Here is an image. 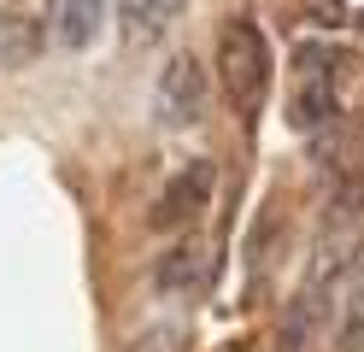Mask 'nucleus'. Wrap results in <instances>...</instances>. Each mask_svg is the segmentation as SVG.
Wrapping results in <instances>:
<instances>
[{
  "label": "nucleus",
  "mask_w": 364,
  "mask_h": 352,
  "mask_svg": "<svg viewBox=\"0 0 364 352\" xmlns=\"http://www.w3.org/2000/svg\"><path fill=\"white\" fill-rule=\"evenodd\" d=\"M364 346V265L353 282V299H347V329H341V352H358Z\"/></svg>",
  "instance_id": "obj_10"
},
{
  "label": "nucleus",
  "mask_w": 364,
  "mask_h": 352,
  "mask_svg": "<svg viewBox=\"0 0 364 352\" xmlns=\"http://www.w3.org/2000/svg\"><path fill=\"white\" fill-rule=\"evenodd\" d=\"M188 0H118V30L129 47H153L171 36V23L182 18Z\"/></svg>",
  "instance_id": "obj_5"
},
{
  "label": "nucleus",
  "mask_w": 364,
  "mask_h": 352,
  "mask_svg": "<svg viewBox=\"0 0 364 352\" xmlns=\"http://www.w3.org/2000/svg\"><path fill=\"white\" fill-rule=\"evenodd\" d=\"M218 77L235 112H259L270 94V47L253 18H230L218 30Z\"/></svg>",
  "instance_id": "obj_1"
},
{
  "label": "nucleus",
  "mask_w": 364,
  "mask_h": 352,
  "mask_svg": "<svg viewBox=\"0 0 364 352\" xmlns=\"http://www.w3.org/2000/svg\"><path fill=\"white\" fill-rule=\"evenodd\" d=\"M48 36H53V0H24V6L6 12V23H0V65L6 70L30 65Z\"/></svg>",
  "instance_id": "obj_4"
},
{
  "label": "nucleus",
  "mask_w": 364,
  "mask_h": 352,
  "mask_svg": "<svg viewBox=\"0 0 364 352\" xmlns=\"http://www.w3.org/2000/svg\"><path fill=\"white\" fill-rule=\"evenodd\" d=\"M129 352H182V329L176 323H153L147 335H135Z\"/></svg>",
  "instance_id": "obj_11"
},
{
  "label": "nucleus",
  "mask_w": 364,
  "mask_h": 352,
  "mask_svg": "<svg viewBox=\"0 0 364 352\" xmlns=\"http://www.w3.org/2000/svg\"><path fill=\"white\" fill-rule=\"evenodd\" d=\"M100 23H106V0H59V12H53V36H59V47L82 53V47L100 36Z\"/></svg>",
  "instance_id": "obj_7"
},
{
  "label": "nucleus",
  "mask_w": 364,
  "mask_h": 352,
  "mask_svg": "<svg viewBox=\"0 0 364 352\" xmlns=\"http://www.w3.org/2000/svg\"><path fill=\"white\" fill-rule=\"evenodd\" d=\"M200 276H206V252H200V247H176V252L159 258L153 288L176 299V294H194V288H200Z\"/></svg>",
  "instance_id": "obj_8"
},
{
  "label": "nucleus",
  "mask_w": 364,
  "mask_h": 352,
  "mask_svg": "<svg viewBox=\"0 0 364 352\" xmlns=\"http://www.w3.org/2000/svg\"><path fill=\"white\" fill-rule=\"evenodd\" d=\"M270 241H277V206H264V211H259V223H253V235H247V265H253V288H259L264 270H270Z\"/></svg>",
  "instance_id": "obj_9"
},
{
  "label": "nucleus",
  "mask_w": 364,
  "mask_h": 352,
  "mask_svg": "<svg viewBox=\"0 0 364 352\" xmlns=\"http://www.w3.org/2000/svg\"><path fill=\"white\" fill-rule=\"evenodd\" d=\"M212 188H218V164H212V159L182 164V171L165 182V194H159V206H153V218H147V223H153L159 235H171V229H182V223H194V211H206Z\"/></svg>",
  "instance_id": "obj_3"
},
{
  "label": "nucleus",
  "mask_w": 364,
  "mask_h": 352,
  "mask_svg": "<svg viewBox=\"0 0 364 352\" xmlns=\"http://www.w3.org/2000/svg\"><path fill=\"white\" fill-rule=\"evenodd\" d=\"M358 23H364V12H358Z\"/></svg>",
  "instance_id": "obj_12"
},
{
  "label": "nucleus",
  "mask_w": 364,
  "mask_h": 352,
  "mask_svg": "<svg viewBox=\"0 0 364 352\" xmlns=\"http://www.w3.org/2000/svg\"><path fill=\"white\" fill-rule=\"evenodd\" d=\"M335 112H341V100H335V82L323 77V70H306V82L294 88V100H288V129L317 135V129H323Z\"/></svg>",
  "instance_id": "obj_6"
},
{
  "label": "nucleus",
  "mask_w": 364,
  "mask_h": 352,
  "mask_svg": "<svg viewBox=\"0 0 364 352\" xmlns=\"http://www.w3.org/2000/svg\"><path fill=\"white\" fill-rule=\"evenodd\" d=\"M206 94H212V70L200 65L194 53H171L165 70H159V82H153V112H159V124H194L200 112H206Z\"/></svg>",
  "instance_id": "obj_2"
}]
</instances>
